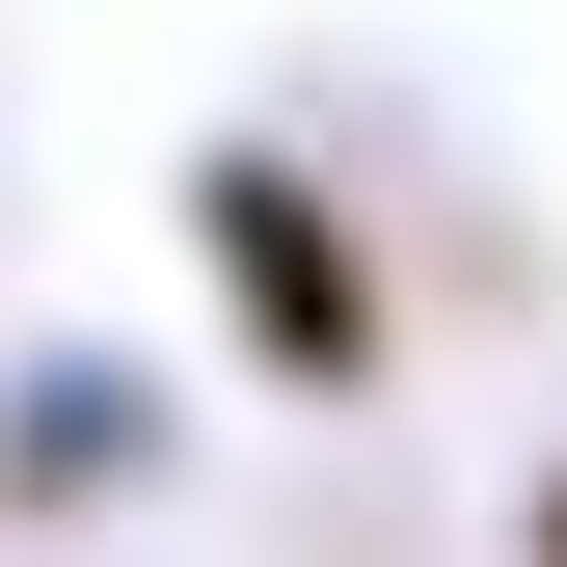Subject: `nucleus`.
<instances>
[{
	"mask_svg": "<svg viewBox=\"0 0 567 567\" xmlns=\"http://www.w3.org/2000/svg\"><path fill=\"white\" fill-rule=\"evenodd\" d=\"M217 270H244V324L298 351V379H351V351H379V298L324 270V189H270V163H217Z\"/></svg>",
	"mask_w": 567,
	"mask_h": 567,
	"instance_id": "1",
	"label": "nucleus"
},
{
	"mask_svg": "<svg viewBox=\"0 0 567 567\" xmlns=\"http://www.w3.org/2000/svg\"><path fill=\"white\" fill-rule=\"evenodd\" d=\"M135 460V379H28V486H109Z\"/></svg>",
	"mask_w": 567,
	"mask_h": 567,
	"instance_id": "2",
	"label": "nucleus"
},
{
	"mask_svg": "<svg viewBox=\"0 0 567 567\" xmlns=\"http://www.w3.org/2000/svg\"><path fill=\"white\" fill-rule=\"evenodd\" d=\"M540 567H567V486H540Z\"/></svg>",
	"mask_w": 567,
	"mask_h": 567,
	"instance_id": "3",
	"label": "nucleus"
}]
</instances>
